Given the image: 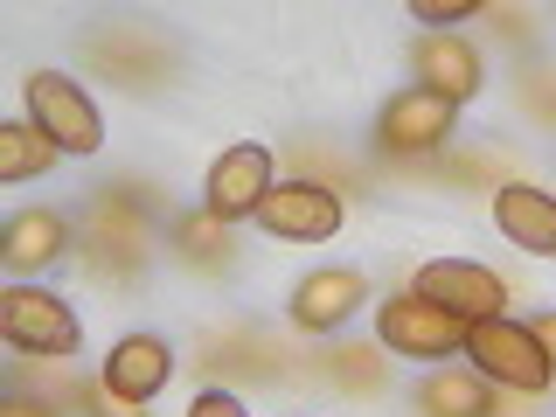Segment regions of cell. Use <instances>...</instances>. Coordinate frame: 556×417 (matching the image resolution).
I'll return each mask as SVG.
<instances>
[{"label":"cell","mask_w":556,"mask_h":417,"mask_svg":"<svg viewBox=\"0 0 556 417\" xmlns=\"http://www.w3.org/2000/svg\"><path fill=\"white\" fill-rule=\"evenodd\" d=\"M466 355L480 362L486 382L501 390H521V396H543L549 390V348L535 341V327H515V320H473L466 327Z\"/></svg>","instance_id":"cell-1"},{"label":"cell","mask_w":556,"mask_h":417,"mask_svg":"<svg viewBox=\"0 0 556 417\" xmlns=\"http://www.w3.org/2000/svg\"><path fill=\"white\" fill-rule=\"evenodd\" d=\"M28 118H35V132L49 139L56 153H98V104L77 91L70 77H56V70H42V77H28Z\"/></svg>","instance_id":"cell-2"},{"label":"cell","mask_w":556,"mask_h":417,"mask_svg":"<svg viewBox=\"0 0 556 417\" xmlns=\"http://www.w3.org/2000/svg\"><path fill=\"white\" fill-rule=\"evenodd\" d=\"M0 334L22 355H70L77 348V313L42 286H14V292H0Z\"/></svg>","instance_id":"cell-3"},{"label":"cell","mask_w":556,"mask_h":417,"mask_svg":"<svg viewBox=\"0 0 556 417\" xmlns=\"http://www.w3.org/2000/svg\"><path fill=\"white\" fill-rule=\"evenodd\" d=\"M410 292L431 300V306H445L452 320H466V327H473V320H501V306H508V286H501L494 271H480V265H459V257L417 265Z\"/></svg>","instance_id":"cell-4"},{"label":"cell","mask_w":556,"mask_h":417,"mask_svg":"<svg viewBox=\"0 0 556 417\" xmlns=\"http://www.w3.org/2000/svg\"><path fill=\"white\" fill-rule=\"evenodd\" d=\"M257 223L271 237H292V243H320L341 230V195L320 181H278L265 202H257Z\"/></svg>","instance_id":"cell-5"},{"label":"cell","mask_w":556,"mask_h":417,"mask_svg":"<svg viewBox=\"0 0 556 417\" xmlns=\"http://www.w3.org/2000/svg\"><path fill=\"white\" fill-rule=\"evenodd\" d=\"M376 334L382 348H396V355H452V348H466V320H452L445 306L431 300H390L376 313Z\"/></svg>","instance_id":"cell-6"},{"label":"cell","mask_w":556,"mask_h":417,"mask_svg":"<svg viewBox=\"0 0 556 417\" xmlns=\"http://www.w3.org/2000/svg\"><path fill=\"white\" fill-rule=\"evenodd\" d=\"M271 195V147H230L216 167H208V216L216 223H237V216H257V202Z\"/></svg>","instance_id":"cell-7"},{"label":"cell","mask_w":556,"mask_h":417,"mask_svg":"<svg viewBox=\"0 0 556 417\" xmlns=\"http://www.w3.org/2000/svg\"><path fill=\"white\" fill-rule=\"evenodd\" d=\"M452 118H459V104H445V98H431V91H404V98L382 104L376 132H382V147H390V153H431V147H445V139H452Z\"/></svg>","instance_id":"cell-8"},{"label":"cell","mask_w":556,"mask_h":417,"mask_svg":"<svg viewBox=\"0 0 556 417\" xmlns=\"http://www.w3.org/2000/svg\"><path fill=\"white\" fill-rule=\"evenodd\" d=\"M167 376H174V355L153 334H126L104 355V396L112 404H147L153 390H167Z\"/></svg>","instance_id":"cell-9"},{"label":"cell","mask_w":556,"mask_h":417,"mask_svg":"<svg viewBox=\"0 0 556 417\" xmlns=\"http://www.w3.org/2000/svg\"><path fill=\"white\" fill-rule=\"evenodd\" d=\"M410 70H417V91H431L445 104H466L480 91V56L459 42V35H417Z\"/></svg>","instance_id":"cell-10"},{"label":"cell","mask_w":556,"mask_h":417,"mask_svg":"<svg viewBox=\"0 0 556 417\" xmlns=\"http://www.w3.org/2000/svg\"><path fill=\"white\" fill-rule=\"evenodd\" d=\"M362 271H313L300 278V292H292V320L306 327V334H334V327L348 320V313L362 306Z\"/></svg>","instance_id":"cell-11"},{"label":"cell","mask_w":556,"mask_h":417,"mask_svg":"<svg viewBox=\"0 0 556 417\" xmlns=\"http://www.w3.org/2000/svg\"><path fill=\"white\" fill-rule=\"evenodd\" d=\"M494 223H501L508 243H521V251L556 257V195H543V188H501Z\"/></svg>","instance_id":"cell-12"},{"label":"cell","mask_w":556,"mask_h":417,"mask_svg":"<svg viewBox=\"0 0 556 417\" xmlns=\"http://www.w3.org/2000/svg\"><path fill=\"white\" fill-rule=\"evenodd\" d=\"M417 404L431 417H494V390H486V376H425V390H417Z\"/></svg>","instance_id":"cell-13"},{"label":"cell","mask_w":556,"mask_h":417,"mask_svg":"<svg viewBox=\"0 0 556 417\" xmlns=\"http://www.w3.org/2000/svg\"><path fill=\"white\" fill-rule=\"evenodd\" d=\"M56 251H63V216H56V208H22V216L8 223V265L14 271L49 265Z\"/></svg>","instance_id":"cell-14"},{"label":"cell","mask_w":556,"mask_h":417,"mask_svg":"<svg viewBox=\"0 0 556 417\" xmlns=\"http://www.w3.org/2000/svg\"><path fill=\"white\" fill-rule=\"evenodd\" d=\"M42 167H56V147H49L35 126H0V181H35Z\"/></svg>","instance_id":"cell-15"},{"label":"cell","mask_w":556,"mask_h":417,"mask_svg":"<svg viewBox=\"0 0 556 417\" xmlns=\"http://www.w3.org/2000/svg\"><path fill=\"white\" fill-rule=\"evenodd\" d=\"M410 14H417V22H425L431 35H445L452 22H466V14H473V0H417Z\"/></svg>","instance_id":"cell-16"},{"label":"cell","mask_w":556,"mask_h":417,"mask_svg":"<svg viewBox=\"0 0 556 417\" xmlns=\"http://www.w3.org/2000/svg\"><path fill=\"white\" fill-rule=\"evenodd\" d=\"M188 417H243L237 396H223V390H202L195 404H188Z\"/></svg>","instance_id":"cell-17"},{"label":"cell","mask_w":556,"mask_h":417,"mask_svg":"<svg viewBox=\"0 0 556 417\" xmlns=\"http://www.w3.org/2000/svg\"><path fill=\"white\" fill-rule=\"evenodd\" d=\"M0 417H49V410H42V404H8Z\"/></svg>","instance_id":"cell-18"}]
</instances>
